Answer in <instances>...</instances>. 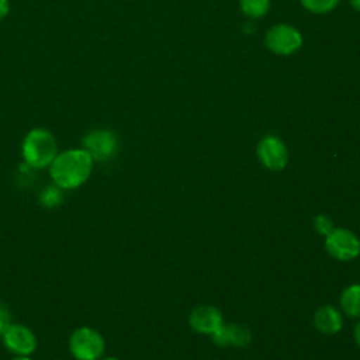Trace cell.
<instances>
[{
    "label": "cell",
    "instance_id": "obj_4",
    "mask_svg": "<svg viewBox=\"0 0 360 360\" xmlns=\"http://www.w3.org/2000/svg\"><path fill=\"white\" fill-rule=\"evenodd\" d=\"M325 248L328 253L338 260H352L360 253V240L347 229L333 228V231L326 235Z\"/></svg>",
    "mask_w": 360,
    "mask_h": 360
},
{
    "label": "cell",
    "instance_id": "obj_15",
    "mask_svg": "<svg viewBox=\"0 0 360 360\" xmlns=\"http://www.w3.org/2000/svg\"><path fill=\"white\" fill-rule=\"evenodd\" d=\"M339 0H301L302 6L316 14H322V13H328L330 11Z\"/></svg>",
    "mask_w": 360,
    "mask_h": 360
},
{
    "label": "cell",
    "instance_id": "obj_20",
    "mask_svg": "<svg viewBox=\"0 0 360 360\" xmlns=\"http://www.w3.org/2000/svg\"><path fill=\"white\" fill-rule=\"evenodd\" d=\"M352 1V6L360 11V0H350Z\"/></svg>",
    "mask_w": 360,
    "mask_h": 360
},
{
    "label": "cell",
    "instance_id": "obj_5",
    "mask_svg": "<svg viewBox=\"0 0 360 360\" xmlns=\"http://www.w3.org/2000/svg\"><path fill=\"white\" fill-rule=\"evenodd\" d=\"M83 149L89 152L93 160H107L118 149V139L108 129H93L83 138Z\"/></svg>",
    "mask_w": 360,
    "mask_h": 360
},
{
    "label": "cell",
    "instance_id": "obj_10",
    "mask_svg": "<svg viewBox=\"0 0 360 360\" xmlns=\"http://www.w3.org/2000/svg\"><path fill=\"white\" fill-rule=\"evenodd\" d=\"M212 340L218 346H236V347H243L248 346L250 342V332L236 323H228V325H221L214 333H212Z\"/></svg>",
    "mask_w": 360,
    "mask_h": 360
},
{
    "label": "cell",
    "instance_id": "obj_19",
    "mask_svg": "<svg viewBox=\"0 0 360 360\" xmlns=\"http://www.w3.org/2000/svg\"><path fill=\"white\" fill-rule=\"evenodd\" d=\"M354 338H356L357 345L360 346V322H357V325H356V329H354Z\"/></svg>",
    "mask_w": 360,
    "mask_h": 360
},
{
    "label": "cell",
    "instance_id": "obj_6",
    "mask_svg": "<svg viewBox=\"0 0 360 360\" xmlns=\"http://www.w3.org/2000/svg\"><path fill=\"white\" fill-rule=\"evenodd\" d=\"M302 44L301 34L285 24L274 25L266 35V45L270 51L278 55L294 53Z\"/></svg>",
    "mask_w": 360,
    "mask_h": 360
},
{
    "label": "cell",
    "instance_id": "obj_11",
    "mask_svg": "<svg viewBox=\"0 0 360 360\" xmlns=\"http://www.w3.org/2000/svg\"><path fill=\"white\" fill-rule=\"evenodd\" d=\"M314 321H315L318 330H321L322 333H326V335L339 332L343 325V318H342L340 312L336 308L329 307V305L319 308L315 312Z\"/></svg>",
    "mask_w": 360,
    "mask_h": 360
},
{
    "label": "cell",
    "instance_id": "obj_21",
    "mask_svg": "<svg viewBox=\"0 0 360 360\" xmlns=\"http://www.w3.org/2000/svg\"><path fill=\"white\" fill-rule=\"evenodd\" d=\"M11 360H31V359L28 356H17V357H14Z\"/></svg>",
    "mask_w": 360,
    "mask_h": 360
},
{
    "label": "cell",
    "instance_id": "obj_18",
    "mask_svg": "<svg viewBox=\"0 0 360 360\" xmlns=\"http://www.w3.org/2000/svg\"><path fill=\"white\" fill-rule=\"evenodd\" d=\"M10 11L8 0H0V20H3Z\"/></svg>",
    "mask_w": 360,
    "mask_h": 360
},
{
    "label": "cell",
    "instance_id": "obj_14",
    "mask_svg": "<svg viewBox=\"0 0 360 360\" xmlns=\"http://www.w3.org/2000/svg\"><path fill=\"white\" fill-rule=\"evenodd\" d=\"M62 201V193H60V187H58L56 184H51L48 187H45L41 193V202L45 207H58Z\"/></svg>",
    "mask_w": 360,
    "mask_h": 360
},
{
    "label": "cell",
    "instance_id": "obj_22",
    "mask_svg": "<svg viewBox=\"0 0 360 360\" xmlns=\"http://www.w3.org/2000/svg\"><path fill=\"white\" fill-rule=\"evenodd\" d=\"M103 360H118V359H115V357H105V359H103Z\"/></svg>",
    "mask_w": 360,
    "mask_h": 360
},
{
    "label": "cell",
    "instance_id": "obj_17",
    "mask_svg": "<svg viewBox=\"0 0 360 360\" xmlns=\"http://www.w3.org/2000/svg\"><path fill=\"white\" fill-rule=\"evenodd\" d=\"M10 323L11 322H10V312H8V309L3 304H0V336L3 335V332L6 330V328Z\"/></svg>",
    "mask_w": 360,
    "mask_h": 360
},
{
    "label": "cell",
    "instance_id": "obj_16",
    "mask_svg": "<svg viewBox=\"0 0 360 360\" xmlns=\"http://www.w3.org/2000/svg\"><path fill=\"white\" fill-rule=\"evenodd\" d=\"M314 229L321 235H329L333 231V222L326 215H316L314 218Z\"/></svg>",
    "mask_w": 360,
    "mask_h": 360
},
{
    "label": "cell",
    "instance_id": "obj_8",
    "mask_svg": "<svg viewBox=\"0 0 360 360\" xmlns=\"http://www.w3.org/2000/svg\"><path fill=\"white\" fill-rule=\"evenodd\" d=\"M257 156L260 162L270 170H281L288 160V152L284 142L274 136H264L257 145Z\"/></svg>",
    "mask_w": 360,
    "mask_h": 360
},
{
    "label": "cell",
    "instance_id": "obj_7",
    "mask_svg": "<svg viewBox=\"0 0 360 360\" xmlns=\"http://www.w3.org/2000/svg\"><path fill=\"white\" fill-rule=\"evenodd\" d=\"M1 336L6 347L17 356H30L37 347L34 332L20 323H10Z\"/></svg>",
    "mask_w": 360,
    "mask_h": 360
},
{
    "label": "cell",
    "instance_id": "obj_1",
    "mask_svg": "<svg viewBox=\"0 0 360 360\" xmlns=\"http://www.w3.org/2000/svg\"><path fill=\"white\" fill-rule=\"evenodd\" d=\"M93 170V159L84 149H68L55 156L49 174L60 188L73 190L87 181Z\"/></svg>",
    "mask_w": 360,
    "mask_h": 360
},
{
    "label": "cell",
    "instance_id": "obj_2",
    "mask_svg": "<svg viewBox=\"0 0 360 360\" xmlns=\"http://www.w3.org/2000/svg\"><path fill=\"white\" fill-rule=\"evenodd\" d=\"M24 162L34 169H44L52 163L58 155V145L53 135L44 129H31L22 141Z\"/></svg>",
    "mask_w": 360,
    "mask_h": 360
},
{
    "label": "cell",
    "instance_id": "obj_9",
    "mask_svg": "<svg viewBox=\"0 0 360 360\" xmlns=\"http://www.w3.org/2000/svg\"><path fill=\"white\" fill-rule=\"evenodd\" d=\"M190 325L195 332L212 335L222 325V315L215 307L204 305L191 312Z\"/></svg>",
    "mask_w": 360,
    "mask_h": 360
},
{
    "label": "cell",
    "instance_id": "obj_12",
    "mask_svg": "<svg viewBox=\"0 0 360 360\" xmlns=\"http://www.w3.org/2000/svg\"><path fill=\"white\" fill-rule=\"evenodd\" d=\"M340 304L349 316H360V284L346 287L342 292Z\"/></svg>",
    "mask_w": 360,
    "mask_h": 360
},
{
    "label": "cell",
    "instance_id": "obj_3",
    "mask_svg": "<svg viewBox=\"0 0 360 360\" xmlns=\"http://www.w3.org/2000/svg\"><path fill=\"white\" fill-rule=\"evenodd\" d=\"M69 349L77 360H98L104 353L105 343L97 330L82 326L70 335Z\"/></svg>",
    "mask_w": 360,
    "mask_h": 360
},
{
    "label": "cell",
    "instance_id": "obj_13",
    "mask_svg": "<svg viewBox=\"0 0 360 360\" xmlns=\"http://www.w3.org/2000/svg\"><path fill=\"white\" fill-rule=\"evenodd\" d=\"M269 6L270 0H240V7L243 13L253 18L264 15L269 10Z\"/></svg>",
    "mask_w": 360,
    "mask_h": 360
}]
</instances>
